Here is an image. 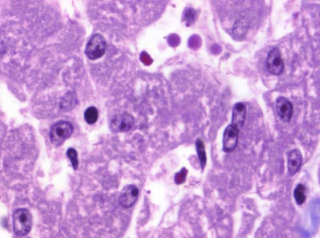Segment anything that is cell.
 <instances>
[{
  "label": "cell",
  "mask_w": 320,
  "mask_h": 238,
  "mask_svg": "<svg viewBox=\"0 0 320 238\" xmlns=\"http://www.w3.org/2000/svg\"><path fill=\"white\" fill-rule=\"evenodd\" d=\"M84 118L86 122L89 124H93L97 122L99 118V111L95 107H90L85 111Z\"/></svg>",
  "instance_id": "4fadbf2b"
},
{
  "label": "cell",
  "mask_w": 320,
  "mask_h": 238,
  "mask_svg": "<svg viewBox=\"0 0 320 238\" xmlns=\"http://www.w3.org/2000/svg\"><path fill=\"white\" fill-rule=\"evenodd\" d=\"M277 115L283 122H289L293 115L292 103L285 97H279L276 101Z\"/></svg>",
  "instance_id": "52a82bcc"
},
{
  "label": "cell",
  "mask_w": 320,
  "mask_h": 238,
  "mask_svg": "<svg viewBox=\"0 0 320 238\" xmlns=\"http://www.w3.org/2000/svg\"><path fill=\"white\" fill-rule=\"evenodd\" d=\"M306 187L304 185L300 183L296 187L294 190V198L298 205H302L306 201Z\"/></svg>",
  "instance_id": "7c38bea8"
},
{
  "label": "cell",
  "mask_w": 320,
  "mask_h": 238,
  "mask_svg": "<svg viewBox=\"0 0 320 238\" xmlns=\"http://www.w3.org/2000/svg\"><path fill=\"white\" fill-rule=\"evenodd\" d=\"M33 218L30 211L26 208H19L13 215L14 233L18 237H25L32 230Z\"/></svg>",
  "instance_id": "6da1fadb"
},
{
  "label": "cell",
  "mask_w": 320,
  "mask_h": 238,
  "mask_svg": "<svg viewBox=\"0 0 320 238\" xmlns=\"http://www.w3.org/2000/svg\"><path fill=\"white\" fill-rule=\"evenodd\" d=\"M138 194L139 191L135 185H126L121 192L119 199V203L123 208H130L134 205L137 201Z\"/></svg>",
  "instance_id": "ba28073f"
},
{
  "label": "cell",
  "mask_w": 320,
  "mask_h": 238,
  "mask_svg": "<svg viewBox=\"0 0 320 238\" xmlns=\"http://www.w3.org/2000/svg\"><path fill=\"white\" fill-rule=\"evenodd\" d=\"M265 65L267 71L272 75L279 76L283 73L285 63L281 57L280 50L278 47H274L269 52Z\"/></svg>",
  "instance_id": "277c9868"
},
{
  "label": "cell",
  "mask_w": 320,
  "mask_h": 238,
  "mask_svg": "<svg viewBox=\"0 0 320 238\" xmlns=\"http://www.w3.org/2000/svg\"><path fill=\"white\" fill-rule=\"evenodd\" d=\"M75 100L76 99L74 98L73 94H68L66 95L65 97L62 100L61 103V109L64 111H69L70 109H72L76 104L75 102H74Z\"/></svg>",
  "instance_id": "5bb4252c"
},
{
  "label": "cell",
  "mask_w": 320,
  "mask_h": 238,
  "mask_svg": "<svg viewBox=\"0 0 320 238\" xmlns=\"http://www.w3.org/2000/svg\"><path fill=\"white\" fill-rule=\"evenodd\" d=\"M135 123L134 118L130 114L125 113L114 116L111 119L110 128L113 132H125L130 130Z\"/></svg>",
  "instance_id": "5b68a950"
},
{
  "label": "cell",
  "mask_w": 320,
  "mask_h": 238,
  "mask_svg": "<svg viewBox=\"0 0 320 238\" xmlns=\"http://www.w3.org/2000/svg\"><path fill=\"white\" fill-rule=\"evenodd\" d=\"M246 113H247V108L243 102H237L234 105L231 125L240 130L244 125Z\"/></svg>",
  "instance_id": "30bf717a"
},
{
  "label": "cell",
  "mask_w": 320,
  "mask_h": 238,
  "mask_svg": "<svg viewBox=\"0 0 320 238\" xmlns=\"http://www.w3.org/2000/svg\"><path fill=\"white\" fill-rule=\"evenodd\" d=\"M66 154H67V156L71 161V165H72L73 168L76 170L78 167L77 152L76 151L75 149L70 148L68 150Z\"/></svg>",
  "instance_id": "9a60e30c"
},
{
  "label": "cell",
  "mask_w": 320,
  "mask_h": 238,
  "mask_svg": "<svg viewBox=\"0 0 320 238\" xmlns=\"http://www.w3.org/2000/svg\"><path fill=\"white\" fill-rule=\"evenodd\" d=\"M106 49V40L102 35L97 33L88 41L85 54L91 60H96L104 55Z\"/></svg>",
  "instance_id": "3957f363"
},
{
  "label": "cell",
  "mask_w": 320,
  "mask_h": 238,
  "mask_svg": "<svg viewBox=\"0 0 320 238\" xmlns=\"http://www.w3.org/2000/svg\"><path fill=\"white\" fill-rule=\"evenodd\" d=\"M240 130L232 125H229L224 131L223 137V151L231 153L237 147Z\"/></svg>",
  "instance_id": "8992f818"
},
{
  "label": "cell",
  "mask_w": 320,
  "mask_h": 238,
  "mask_svg": "<svg viewBox=\"0 0 320 238\" xmlns=\"http://www.w3.org/2000/svg\"><path fill=\"white\" fill-rule=\"evenodd\" d=\"M303 162L302 152L298 149L289 152L287 155V168L289 176L293 177L299 171Z\"/></svg>",
  "instance_id": "9c48e42d"
},
{
  "label": "cell",
  "mask_w": 320,
  "mask_h": 238,
  "mask_svg": "<svg viewBox=\"0 0 320 238\" xmlns=\"http://www.w3.org/2000/svg\"><path fill=\"white\" fill-rule=\"evenodd\" d=\"M187 170L185 168H183L180 172L176 173L175 175V180L176 184H181L185 182L186 175H187Z\"/></svg>",
  "instance_id": "2e32d148"
},
{
  "label": "cell",
  "mask_w": 320,
  "mask_h": 238,
  "mask_svg": "<svg viewBox=\"0 0 320 238\" xmlns=\"http://www.w3.org/2000/svg\"><path fill=\"white\" fill-rule=\"evenodd\" d=\"M73 127L70 122L60 120L52 126L50 132V140L52 144L60 146L73 134Z\"/></svg>",
  "instance_id": "7a4b0ae2"
},
{
  "label": "cell",
  "mask_w": 320,
  "mask_h": 238,
  "mask_svg": "<svg viewBox=\"0 0 320 238\" xmlns=\"http://www.w3.org/2000/svg\"><path fill=\"white\" fill-rule=\"evenodd\" d=\"M4 52V47H3V46H2V45H0V57H1V55H3Z\"/></svg>",
  "instance_id": "e0dca14e"
},
{
  "label": "cell",
  "mask_w": 320,
  "mask_h": 238,
  "mask_svg": "<svg viewBox=\"0 0 320 238\" xmlns=\"http://www.w3.org/2000/svg\"><path fill=\"white\" fill-rule=\"evenodd\" d=\"M196 148H197V152L198 154V159H199L200 165L202 170L205 168L207 165V157L206 151H205V146L204 141L202 139H198L196 141Z\"/></svg>",
  "instance_id": "8fae6325"
}]
</instances>
